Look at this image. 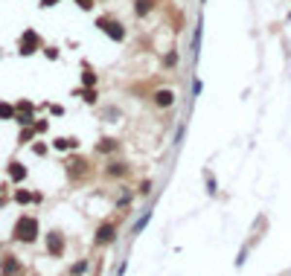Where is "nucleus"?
Returning a JSON list of instances; mask_svg holds the SVG:
<instances>
[{"mask_svg":"<svg viewBox=\"0 0 291 276\" xmlns=\"http://www.w3.org/2000/svg\"><path fill=\"white\" fill-rule=\"evenodd\" d=\"M35 236H38V221L29 218V215H23V218L15 224V239H17V242H35Z\"/></svg>","mask_w":291,"mask_h":276,"instance_id":"nucleus-1","label":"nucleus"},{"mask_svg":"<svg viewBox=\"0 0 291 276\" xmlns=\"http://www.w3.org/2000/svg\"><path fill=\"white\" fill-rule=\"evenodd\" d=\"M99 29H102V32H108L114 41H122V38H125L122 23H117V20H111V17H99Z\"/></svg>","mask_w":291,"mask_h":276,"instance_id":"nucleus-2","label":"nucleus"},{"mask_svg":"<svg viewBox=\"0 0 291 276\" xmlns=\"http://www.w3.org/2000/svg\"><path fill=\"white\" fill-rule=\"evenodd\" d=\"M114 236H117V227H114L111 221H105V224L96 230V244H111V242H114Z\"/></svg>","mask_w":291,"mask_h":276,"instance_id":"nucleus-3","label":"nucleus"},{"mask_svg":"<svg viewBox=\"0 0 291 276\" xmlns=\"http://www.w3.org/2000/svg\"><path fill=\"white\" fill-rule=\"evenodd\" d=\"M35 44H38V35H35V32H26L23 41H20V52H35V49H32Z\"/></svg>","mask_w":291,"mask_h":276,"instance_id":"nucleus-4","label":"nucleus"},{"mask_svg":"<svg viewBox=\"0 0 291 276\" xmlns=\"http://www.w3.org/2000/svg\"><path fill=\"white\" fill-rule=\"evenodd\" d=\"M154 102H157L160 108H166V105L175 102V93H172V90H157V93H154Z\"/></svg>","mask_w":291,"mask_h":276,"instance_id":"nucleus-5","label":"nucleus"},{"mask_svg":"<svg viewBox=\"0 0 291 276\" xmlns=\"http://www.w3.org/2000/svg\"><path fill=\"white\" fill-rule=\"evenodd\" d=\"M3 274H6V276L17 274V262H15V256H6V262H3Z\"/></svg>","mask_w":291,"mask_h":276,"instance_id":"nucleus-6","label":"nucleus"},{"mask_svg":"<svg viewBox=\"0 0 291 276\" xmlns=\"http://www.w3.org/2000/svg\"><path fill=\"white\" fill-rule=\"evenodd\" d=\"M9 175H12V180H23V178H26V169H23L20 163H12V169H9Z\"/></svg>","mask_w":291,"mask_h":276,"instance_id":"nucleus-7","label":"nucleus"},{"mask_svg":"<svg viewBox=\"0 0 291 276\" xmlns=\"http://www.w3.org/2000/svg\"><path fill=\"white\" fill-rule=\"evenodd\" d=\"M152 6H154V0H137L134 12H137V15H146V12H152Z\"/></svg>","mask_w":291,"mask_h":276,"instance_id":"nucleus-8","label":"nucleus"},{"mask_svg":"<svg viewBox=\"0 0 291 276\" xmlns=\"http://www.w3.org/2000/svg\"><path fill=\"white\" fill-rule=\"evenodd\" d=\"M50 250H52V253H55V256H58V253H61V239H58V236H55V233H52V236H50Z\"/></svg>","mask_w":291,"mask_h":276,"instance_id":"nucleus-9","label":"nucleus"},{"mask_svg":"<svg viewBox=\"0 0 291 276\" xmlns=\"http://www.w3.org/2000/svg\"><path fill=\"white\" fill-rule=\"evenodd\" d=\"M149 218H152V212H146V215H140V221L134 224V233H143V227L149 224Z\"/></svg>","mask_w":291,"mask_h":276,"instance_id":"nucleus-10","label":"nucleus"},{"mask_svg":"<svg viewBox=\"0 0 291 276\" xmlns=\"http://www.w3.org/2000/svg\"><path fill=\"white\" fill-rule=\"evenodd\" d=\"M0 116H3V119H12V116H15V111H12L9 105H0Z\"/></svg>","mask_w":291,"mask_h":276,"instance_id":"nucleus-11","label":"nucleus"},{"mask_svg":"<svg viewBox=\"0 0 291 276\" xmlns=\"http://www.w3.org/2000/svg\"><path fill=\"white\" fill-rule=\"evenodd\" d=\"M114 148H117V143H114V140H105V143L99 146V151H114Z\"/></svg>","mask_w":291,"mask_h":276,"instance_id":"nucleus-12","label":"nucleus"},{"mask_svg":"<svg viewBox=\"0 0 291 276\" xmlns=\"http://www.w3.org/2000/svg\"><path fill=\"white\" fill-rule=\"evenodd\" d=\"M108 172H111V175H122V172H125V166H120V163H114V166H111Z\"/></svg>","mask_w":291,"mask_h":276,"instance_id":"nucleus-13","label":"nucleus"},{"mask_svg":"<svg viewBox=\"0 0 291 276\" xmlns=\"http://www.w3.org/2000/svg\"><path fill=\"white\" fill-rule=\"evenodd\" d=\"M93 81H96V76H93V73L87 70V73H85V84H93Z\"/></svg>","mask_w":291,"mask_h":276,"instance_id":"nucleus-14","label":"nucleus"},{"mask_svg":"<svg viewBox=\"0 0 291 276\" xmlns=\"http://www.w3.org/2000/svg\"><path fill=\"white\" fill-rule=\"evenodd\" d=\"M58 0H41V6H55Z\"/></svg>","mask_w":291,"mask_h":276,"instance_id":"nucleus-15","label":"nucleus"}]
</instances>
